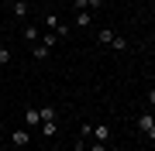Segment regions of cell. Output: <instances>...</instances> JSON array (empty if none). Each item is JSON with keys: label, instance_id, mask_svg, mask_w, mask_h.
<instances>
[{"label": "cell", "instance_id": "obj_16", "mask_svg": "<svg viewBox=\"0 0 155 151\" xmlns=\"http://www.w3.org/2000/svg\"><path fill=\"white\" fill-rule=\"evenodd\" d=\"M100 4H104V0H90V11H93V7H100Z\"/></svg>", "mask_w": 155, "mask_h": 151}, {"label": "cell", "instance_id": "obj_3", "mask_svg": "<svg viewBox=\"0 0 155 151\" xmlns=\"http://www.w3.org/2000/svg\"><path fill=\"white\" fill-rule=\"evenodd\" d=\"M31 55L38 58V62H41V58H48V45H45V41H35V45H31Z\"/></svg>", "mask_w": 155, "mask_h": 151}, {"label": "cell", "instance_id": "obj_19", "mask_svg": "<svg viewBox=\"0 0 155 151\" xmlns=\"http://www.w3.org/2000/svg\"><path fill=\"white\" fill-rule=\"evenodd\" d=\"M0 144H4V141H0Z\"/></svg>", "mask_w": 155, "mask_h": 151}, {"label": "cell", "instance_id": "obj_6", "mask_svg": "<svg viewBox=\"0 0 155 151\" xmlns=\"http://www.w3.org/2000/svg\"><path fill=\"white\" fill-rule=\"evenodd\" d=\"M41 137H55V120H41Z\"/></svg>", "mask_w": 155, "mask_h": 151}, {"label": "cell", "instance_id": "obj_14", "mask_svg": "<svg viewBox=\"0 0 155 151\" xmlns=\"http://www.w3.org/2000/svg\"><path fill=\"white\" fill-rule=\"evenodd\" d=\"M11 62V48H0V65H7Z\"/></svg>", "mask_w": 155, "mask_h": 151}, {"label": "cell", "instance_id": "obj_17", "mask_svg": "<svg viewBox=\"0 0 155 151\" xmlns=\"http://www.w3.org/2000/svg\"><path fill=\"white\" fill-rule=\"evenodd\" d=\"M107 151H121V148H110V144H107Z\"/></svg>", "mask_w": 155, "mask_h": 151}, {"label": "cell", "instance_id": "obj_4", "mask_svg": "<svg viewBox=\"0 0 155 151\" xmlns=\"http://www.w3.org/2000/svg\"><path fill=\"white\" fill-rule=\"evenodd\" d=\"M72 24H76V28H90V24H93V17H90V11H79Z\"/></svg>", "mask_w": 155, "mask_h": 151}, {"label": "cell", "instance_id": "obj_12", "mask_svg": "<svg viewBox=\"0 0 155 151\" xmlns=\"http://www.w3.org/2000/svg\"><path fill=\"white\" fill-rule=\"evenodd\" d=\"M24 38H28V45H35V41H38V31L28 24V28H24Z\"/></svg>", "mask_w": 155, "mask_h": 151}, {"label": "cell", "instance_id": "obj_10", "mask_svg": "<svg viewBox=\"0 0 155 151\" xmlns=\"http://www.w3.org/2000/svg\"><path fill=\"white\" fill-rule=\"evenodd\" d=\"M110 48H114V52H124V48H127V41L121 38V34H114V41H110Z\"/></svg>", "mask_w": 155, "mask_h": 151}, {"label": "cell", "instance_id": "obj_8", "mask_svg": "<svg viewBox=\"0 0 155 151\" xmlns=\"http://www.w3.org/2000/svg\"><path fill=\"white\" fill-rule=\"evenodd\" d=\"M28 127H41V113L35 106H28Z\"/></svg>", "mask_w": 155, "mask_h": 151}, {"label": "cell", "instance_id": "obj_7", "mask_svg": "<svg viewBox=\"0 0 155 151\" xmlns=\"http://www.w3.org/2000/svg\"><path fill=\"white\" fill-rule=\"evenodd\" d=\"M11 11H14V17H28V4H24V0H14Z\"/></svg>", "mask_w": 155, "mask_h": 151}, {"label": "cell", "instance_id": "obj_15", "mask_svg": "<svg viewBox=\"0 0 155 151\" xmlns=\"http://www.w3.org/2000/svg\"><path fill=\"white\" fill-rule=\"evenodd\" d=\"M145 134H148V137H152V141H155V124H152V127H148V131H145Z\"/></svg>", "mask_w": 155, "mask_h": 151}, {"label": "cell", "instance_id": "obj_1", "mask_svg": "<svg viewBox=\"0 0 155 151\" xmlns=\"http://www.w3.org/2000/svg\"><path fill=\"white\" fill-rule=\"evenodd\" d=\"M93 141L107 144V141H110V127H107V124H93Z\"/></svg>", "mask_w": 155, "mask_h": 151}, {"label": "cell", "instance_id": "obj_9", "mask_svg": "<svg viewBox=\"0 0 155 151\" xmlns=\"http://www.w3.org/2000/svg\"><path fill=\"white\" fill-rule=\"evenodd\" d=\"M152 124H155V117H152V113H141V117H138V131H148Z\"/></svg>", "mask_w": 155, "mask_h": 151}, {"label": "cell", "instance_id": "obj_2", "mask_svg": "<svg viewBox=\"0 0 155 151\" xmlns=\"http://www.w3.org/2000/svg\"><path fill=\"white\" fill-rule=\"evenodd\" d=\"M11 141H14V148H28L31 131H14V134H11Z\"/></svg>", "mask_w": 155, "mask_h": 151}, {"label": "cell", "instance_id": "obj_18", "mask_svg": "<svg viewBox=\"0 0 155 151\" xmlns=\"http://www.w3.org/2000/svg\"><path fill=\"white\" fill-rule=\"evenodd\" d=\"M0 4H14V0H0Z\"/></svg>", "mask_w": 155, "mask_h": 151}, {"label": "cell", "instance_id": "obj_5", "mask_svg": "<svg viewBox=\"0 0 155 151\" xmlns=\"http://www.w3.org/2000/svg\"><path fill=\"white\" fill-rule=\"evenodd\" d=\"M97 41H100V45H110V41H114V31L110 28H100L97 31Z\"/></svg>", "mask_w": 155, "mask_h": 151}, {"label": "cell", "instance_id": "obj_13", "mask_svg": "<svg viewBox=\"0 0 155 151\" xmlns=\"http://www.w3.org/2000/svg\"><path fill=\"white\" fill-rule=\"evenodd\" d=\"M52 31H55V38H66V34H69V24H55Z\"/></svg>", "mask_w": 155, "mask_h": 151}, {"label": "cell", "instance_id": "obj_11", "mask_svg": "<svg viewBox=\"0 0 155 151\" xmlns=\"http://www.w3.org/2000/svg\"><path fill=\"white\" fill-rule=\"evenodd\" d=\"M38 113H41V120H55V106H41Z\"/></svg>", "mask_w": 155, "mask_h": 151}]
</instances>
